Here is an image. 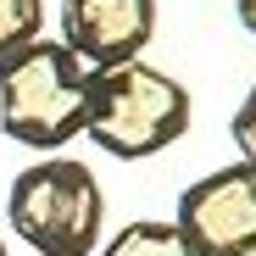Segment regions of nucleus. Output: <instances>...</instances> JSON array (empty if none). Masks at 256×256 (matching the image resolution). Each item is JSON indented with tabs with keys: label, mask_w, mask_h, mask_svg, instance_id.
<instances>
[{
	"label": "nucleus",
	"mask_w": 256,
	"mask_h": 256,
	"mask_svg": "<svg viewBox=\"0 0 256 256\" xmlns=\"http://www.w3.org/2000/svg\"><path fill=\"white\" fill-rule=\"evenodd\" d=\"M90 62L39 34L12 62H0V134L39 156L67 150L90 122Z\"/></svg>",
	"instance_id": "obj_1"
},
{
	"label": "nucleus",
	"mask_w": 256,
	"mask_h": 256,
	"mask_svg": "<svg viewBox=\"0 0 256 256\" xmlns=\"http://www.w3.org/2000/svg\"><path fill=\"white\" fill-rule=\"evenodd\" d=\"M190 117H195V100L184 78L140 56L122 67H95L84 134L117 162H145V156H162L167 145H178L190 134Z\"/></svg>",
	"instance_id": "obj_2"
},
{
	"label": "nucleus",
	"mask_w": 256,
	"mask_h": 256,
	"mask_svg": "<svg viewBox=\"0 0 256 256\" xmlns=\"http://www.w3.org/2000/svg\"><path fill=\"white\" fill-rule=\"evenodd\" d=\"M6 218L12 234L39 256H90L106 234V195L100 178L72 156L28 162L6 190Z\"/></svg>",
	"instance_id": "obj_3"
},
{
	"label": "nucleus",
	"mask_w": 256,
	"mask_h": 256,
	"mask_svg": "<svg viewBox=\"0 0 256 256\" xmlns=\"http://www.w3.org/2000/svg\"><path fill=\"white\" fill-rule=\"evenodd\" d=\"M195 256H256V167L228 162L200 173L173 212Z\"/></svg>",
	"instance_id": "obj_4"
},
{
	"label": "nucleus",
	"mask_w": 256,
	"mask_h": 256,
	"mask_svg": "<svg viewBox=\"0 0 256 256\" xmlns=\"http://www.w3.org/2000/svg\"><path fill=\"white\" fill-rule=\"evenodd\" d=\"M156 39V0H62V45L90 67L140 62Z\"/></svg>",
	"instance_id": "obj_5"
},
{
	"label": "nucleus",
	"mask_w": 256,
	"mask_h": 256,
	"mask_svg": "<svg viewBox=\"0 0 256 256\" xmlns=\"http://www.w3.org/2000/svg\"><path fill=\"white\" fill-rule=\"evenodd\" d=\"M100 256H195V250L178 234V223L134 218V223H122L112 240H100Z\"/></svg>",
	"instance_id": "obj_6"
},
{
	"label": "nucleus",
	"mask_w": 256,
	"mask_h": 256,
	"mask_svg": "<svg viewBox=\"0 0 256 256\" xmlns=\"http://www.w3.org/2000/svg\"><path fill=\"white\" fill-rule=\"evenodd\" d=\"M45 28V0H0V62H12Z\"/></svg>",
	"instance_id": "obj_7"
},
{
	"label": "nucleus",
	"mask_w": 256,
	"mask_h": 256,
	"mask_svg": "<svg viewBox=\"0 0 256 256\" xmlns=\"http://www.w3.org/2000/svg\"><path fill=\"white\" fill-rule=\"evenodd\" d=\"M228 134H234V145H240V162L256 167V84L245 90V100H240V112H234V122H228Z\"/></svg>",
	"instance_id": "obj_8"
},
{
	"label": "nucleus",
	"mask_w": 256,
	"mask_h": 256,
	"mask_svg": "<svg viewBox=\"0 0 256 256\" xmlns=\"http://www.w3.org/2000/svg\"><path fill=\"white\" fill-rule=\"evenodd\" d=\"M234 12H240V22H245V34L256 39V0H234Z\"/></svg>",
	"instance_id": "obj_9"
},
{
	"label": "nucleus",
	"mask_w": 256,
	"mask_h": 256,
	"mask_svg": "<svg viewBox=\"0 0 256 256\" xmlns=\"http://www.w3.org/2000/svg\"><path fill=\"white\" fill-rule=\"evenodd\" d=\"M0 256H6V240H0Z\"/></svg>",
	"instance_id": "obj_10"
}]
</instances>
